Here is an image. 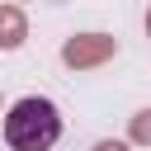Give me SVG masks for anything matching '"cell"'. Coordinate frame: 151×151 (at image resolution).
I'll list each match as a JSON object with an SVG mask.
<instances>
[{
	"instance_id": "1",
	"label": "cell",
	"mask_w": 151,
	"mask_h": 151,
	"mask_svg": "<svg viewBox=\"0 0 151 151\" xmlns=\"http://www.w3.org/2000/svg\"><path fill=\"white\" fill-rule=\"evenodd\" d=\"M57 137H61V113L42 94H28V99H19L5 113V142H9V151H52Z\"/></svg>"
}]
</instances>
